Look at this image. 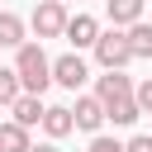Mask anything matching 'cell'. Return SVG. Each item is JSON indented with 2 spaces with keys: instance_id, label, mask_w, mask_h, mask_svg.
<instances>
[{
  "instance_id": "6da1fadb",
  "label": "cell",
  "mask_w": 152,
  "mask_h": 152,
  "mask_svg": "<svg viewBox=\"0 0 152 152\" xmlns=\"http://www.w3.org/2000/svg\"><path fill=\"white\" fill-rule=\"evenodd\" d=\"M19 57H14V71H19V81H24V95H43L48 86H52V62H48V52H43V43H24V48H14Z\"/></svg>"
},
{
  "instance_id": "7a4b0ae2",
  "label": "cell",
  "mask_w": 152,
  "mask_h": 152,
  "mask_svg": "<svg viewBox=\"0 0 152 152\" xmlns=\"http://www.w3.org/2000/svg\"><path fill=\"white\" fill-rule=\"evenodd\" d=\"M95 62H100L104 71H124V66L133 62V43H128V33H124V28L100 33V43H95Z\"/></svg>"
},
{
  "instance_id": "3957f363",
  "label": "cell",
  "mask_w": 152,
  "mask_h": 152,
  "mask_svg": "<svg viewBox=\"0 0 152 152\" xmlns=\"http://www.w3.org/2000/svg\"><path fill=\"white\" fill-rule=\"evenodd\" d=\"M66 24H71V14H66L62 0H43V5L33 10V33H38V43H43V38H62Z\"/></svg>"
},
{
  "instance_id": "277c9868",
  "label": "cell",
  "mask_w": 152,
  "mask_h": 152,
  "mask_svg": "<svg viewBox=\"0 0 152 152\" xmlns=\"http://www.w3.org/2000/svg\"><path fill=\"white\" fill-rule=\"evenodd\" d=\"M86 76H90V66L81 62V52H66V57H57V62H52V81H57V86H66V90H81V86H86Z\"/></svg>"
},
{
  "instance_id": "5b68a950",
  "label": "cell",
  "mask_w": 152,
  "mask_h": 152,
  "mask_svg": "<svg viewBox=\"0 0 152 152\" xmlns=\"http://www.w3.org/2000/svg\"><path fill=\"white\" fill-rule=\"evenodd\" d=\"M133 90H138V86H133V81H128V76H124V71H104V76H100V81H95V95H100V100H104V109H109V104H114V100H128V95H133Z\"/></svg>"
},
{
  "instance_id": "8992f818",
  "label": "cell",
  "mask_w": 152,
  "mask_h": 152,
  "mask_svg": "<svg viewBox=\"0 0 152 152\" xmlns=\"http://www.w3.org/2000/svg\"><path fill=\"white\" fill-rule=\"evenodd\" d=\"M71 109H76V128H86V133H95V128L109 119V109H104V100H100V95H81Z\"/></svg>"
},
{
  "instance_id": "52a82bcc",
  "label": "cell",
  "mask_w": 152,
  "mask_h": 152,
  "mask_svg": "<svg viewBox=\"0 0 152 152\" xmlns=\"http://www.w3.org/2000/svg\"><path fill=\"white\" fill-rule=\"evenodd\" d=\"M100 19H90V14H71V24H66V38L76 43V48H95L100 43Z\"/></svg>"
},
{
  "instance_id": "ba28073f",
  "label": "cell",
  "mask_w": 152,
  "mask_h": 152,
  "mask_svg": "<svg viewBox=\"0 0 152 152\" xmlns=\"http://www.w3.org/2000/svg\"><path fill=\"white\" fill-rule=\"evenodd\" d=\"M43 128H48V138H66V133L76 128V109H71V104H48Z\"/></svg>"
},
{
  "instance_id": "9c48e42d",
  "label": "cell",
  "mask_w": 152,
  "mask_h": 152,
  "mask_svg": "<svg viewBox=\"0 0 152 152\" xmlns=\"http://www.w3.org/2000/svg\"><path fill=\"white\" fill-rule=\"evenodd\" d=\"M10 114H14V124H24V128H33V124H43V114H48V104H43V95H19Z\"/></svg>"
},
{
  "instance_id": "30bf717a",
  "label": "cell",
  "mask_w": 152,
  "mask_h": 152,
  "mask_svg": "<svg viewBox=\"0 0 152 152\" xmlns=\"http://www.w3.org/2000/svg\"><path fill=\"white\" fill-rule=\"evenodd\" d=\"M104 10H109V19H114V28L142 24V0H104Z\"/></svg>"
},
{
  "instance_id": "8fae6325",
  "label": "cell",
  "mask_w": 152,
  "mask_h": 152,
  "mask_svg": "<svg viewBox=\"0 0 152 152\" xmlns=\"http://www.w3.org/2000/svg\"><path fill=\"white\" fill-rule=\"evenodd\" d=\"M24 19L14 10H0V48H24Z\"/></svg>"
},
{
  "instance_id": "7c38bea8",
  "label": "cell",
  "mask_w": 152,
  "mask_h": 152,
  "mask_svg": "<svg viewBox=\"0 0 152 152\" xmlns=\"http://www.w3.org/2000/svg\"><path fill=\"white\" fill-rule=\"evenodd\" d=\"M28 147L33 142H28V128L24 124H14V119L0 124V152H28Z\"/></svg>"
},
{
  "instance_id": "4fadbf2b",
  "label": "cell",
  "mask_w": 152,
  "mask_h": 152,
  "mask_svg": "<svg viewBox=\"0 0 152 152\" xmlns=\"http://www.w3.org/2000/svg\"><path fill=\"white\" fill-rule=\"evenodd\" d=\"M24 95V81L14 66H0V109H14V100Z\"/></svg>"
},
{
  "instance_id": "5bb4252c",
  "label": "cell",
  "mask_w": 152,
  "mask_h": 152,
  "mask_svg": "<svg viewBox=\"0 0 152 152\" xmlns=\"http://www.w3.org/2000/svg\"><path fill=\"white\" fill-rule=\"evenodd\" d=\"M109 119H114L119 128L138 124V119H142V104H138V95H128V100H114V104H109Z\"/></svg>"
},
{
  "instance_id": "9a60e30c",
  "label": "cell",
  "mask_w": 152,
  "mask_h": 152,
  "mask_svg": "<svg viewBox=\"0 0 152 152\" xmlns=\"http://www.w3.org/2000/svg\"><path fill=\"white\" fill-rule=\"evenodd\" d=\"M128 33V43H133V57H152V24H133V28H124Z\"/></svg>"
},
{
  "instance_id": "2e32d148",
  "label": "cell",
  "mask_w": 152,
  "mask_h": 152,
  "mask_svg": "<svg viewBox=\"0 0 152 152\" xmlns=\"http://www.w3.org/2000/svg\"><path fill=\"white\" fill-rule=\"evenodd\" d=\"M90 152H128V142H114V138H95Z\"/></svg>"
},
{
  "instance_id": "e0dca14e",
  "label": "cell",
  "mask_w": 152,
  "mask_h": 152,
  "mask_svg": "<svg viewBox=\"0 0 152 152\" xmlns=\"http://www.w3.org/2000/svg\"><path fill=\"white\" fill-rule=\"evenodd\" d=\"M133 95H138V104H142V114H152V76H147V81H142V86H138Z\"/></svg>"
},
{
  "instance_id": "ac0fdd59",
  "label": "cell",
  "mask_w": 152,
  "mask_h": 152,
  "mask_svg": "<svg viewBox=\"0 0 152 152\" xmlns=\"http://www.w3.org/2000/svg\"><path fill=\"white\" fill-rule=\"evenodd\" d=\"M128 152H152V133H138V138H128Z\"/></svg>"
},
{
  "instance_id": "d6986e66",
  "label": "cell",
  "mask_w": 152,
  "mask_h": 152,
  "mask_svg": "<svg viewBox=\"0 0 152 152\" xmlns=\"http://www.w3.org/2000/svg\"><path fill=\"white\" fill-rule=\"evenodd\" d=\"M28 152H57V142H38V147H28Z\"/></svg>"
},
{
  "instance_id": "ffe728a7",
  "label": "cell",
  "mask_w": 152,
  "mask_h": 152,
  "mask_svg": "<svg viewBox=\"0 0 152 152\" xmlns=\"http://www.w3.org/2000/svg\"><path fill=\"white\" fill-rule=\"evenodd\" d=\"M62 5H71V0H62Z\"/></svg>"
}]
</instances>
